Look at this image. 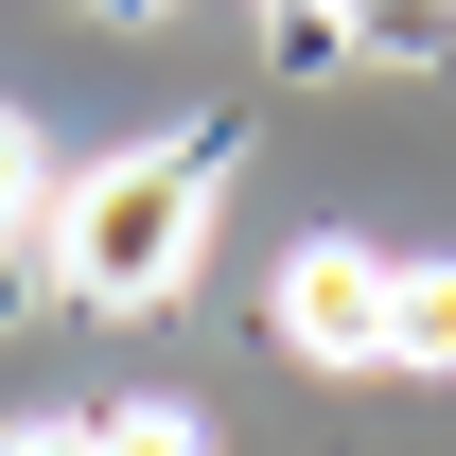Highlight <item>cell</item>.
Listing matches in <instances>:
<instances>
[{
    "mask_svg": "<svg viewBox=\"0 0 456 456\" xmlns=\"http://www.w3.org/2000/svg\"><path fill=\"white\" fill-rule=\"evenodd\" d=\"M211 175H228V123H175V141H123V159L53 175V211H36L53 298L70 316H159L211 246Z\"/></svg>",
    "mask_w": 456,
    "mask_h": 456,
    "instance_id": "obj_1",
    "label": "cell"
},
{
    "mask_svg": "<svg viewBox=\"0 0 456 456\" xmlns=\"http://www.w3.org/2000/svg\"><path fill=\"white\" fill-rule=\"evenodd\" d=\"M281 351L298 369H387V246H369V228L281 246Z\"/></svg>",
    "mask_w": 456,
    "mask_h": 456,
    "instance_id": "obj_2",
    "label": "cell"
},
{
    "mask_svg": "<svg viewBox=\"0 0 456 456\" xmlns=\"http://www.w3.org/2000/svg\"><path fill=\"white\" fill-rule=\"evenodd\" d=\"M387 369H456V264H387Z\"/></svg>",
    "mask_w": 456,
    "mask_h": 456,
    "instance_id": "obj_3",
    "label": "cell"
},
{
    "mask_svg": "<svg viewBox=\"0 0 456 456\" xmlns=\"http://www.w3.org/2000/svg\"><path fill=\"white\" fill-rule=\"evenodd\" d=\"M106 456H211L193 403H106Z\"/></svg>",
    "mask_w": 456,
    "mask_h": 456,
    "instance_id": "obj_4",
    "label": "cell"
},
{
    "mask_svg": "<svg viewBox=\"0 0 456 456\" xmlns=\"http://www.w3.org/2000/svg\"><path fill=\"white\" fill-rule=\"evenodd\" d=\"M36 211H53V175H36V123L0 106V246H18V228H36Z\"/></svg>",
    "mask_w": 456,
    "mask_h": 456,
    "instance_id": "obj_5",
    "label": "cell"
},
{
    "mask_svg": "<svg viewBox=\"0 0 456 456\" xmlns=\"http://www.w3.org/2000/svg\"><path fill=\"white\" fill-rule=\"evenodd\" d=\"M334 18H387L403 53H456V0H334Z\"/></svg>",
    "mask_w": 456,
    "mask_h": 456,
    "instance_id": "obj_6",
    "label": "cell"
},
{
    "mask_svg": "<svg viewBox=\"0 0 456 456\" xmlns=\"http://www.w3.org/2000/svg\"><path fill=\"white\" fill-rule=\"evenodd\" d=\"M0 456H106V421H18Z\"/></svg>",
    "mask_w": 456,
    "mask_h": 456,
    "instance_id": "obj_7",
    "label": "cell"
},
{
    "mask_svg": "<svg viewBox=\"0 0 456 456\" xmlns=\"http://www.w3.org/2000/svg\"><path fill=\"white\" fill-rule=\"evenodd\" d=\"M106 18H159V0H106Z\"/></svg>",
    "mask_w": 456,
    "mask_h": 456,
    "instance_id": "obj_8",
    "label": "cell"
},
{
    "mask_svg": "<svg viewBox=\"0 0 456 456\" xmlns=\"http://www.w3.org/2000/svg\"><path fill=\"white\" fill-rule=\"evenodd\" d=\"M298 18H334V0H298Z\"/></svg>",
    "mask_w": 456,
    "mask_h": 456,
    "instance_id": "obj_9",
    "label": "cell"
}]
</instances>
